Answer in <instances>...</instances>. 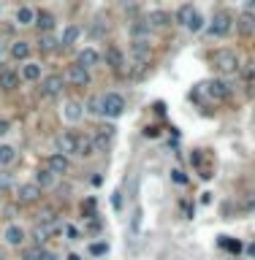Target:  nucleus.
I'll use <instances>...</instances> for the list:
<instances>
[{
  "mask_svg": "<svg viewBox=\"0 0 255 260\" xmlns=\"http://www.w3.org/2000/svg\"><path fill=\"white\" fill-rule=\"evenodd\" d=\"M9 57L11 60H22L25 63V60L30 57V41H14L9 46Z\"/></svg>",
  "mask_w": 255,
  "mask_h": 260,
  "instance_id": "obj_19",
  "label": "nucleus"
},
{
  "mask_svg": "<svg viewBox=\"0 0 255 260\" xmlns=\"http://www.w3.org/2000/svg\"><path fill=\"white\" fill-rule=\"evenodd\" d=\"M46 168L55 173V176H63V173H68V171H71L68 155H63V152H55V155H49V160H46Z\"/></svg>",
  "mask_w": 255,
  "mask_h": 260,
  "instance_id": "obj_8",
  "label": "nucleus"
},
{
  "mask_svg": "<svg viewBox=\"0 0 255 260\" xmlns=\"http://www.w3.org/2000/svg\"><path fill=\"white\" fill-rule=\"evenodd\" d=\"M150 33H152V28H150L147 19H136V22L131 25V36L133 38H150Z\"/></svg>",
  "mask_w": 255,
  "mask_h": 260,
  "instance_id": "obj_28",
  "label": "nucleus"
},
{
  "mask_svg": "<svg viewBox=\"0 0 255 260\" xmlns=\"http://www.w3.org/2000/svg\"><path fill=\"white\" fill-rule=\"evenodd\" d=\"M36 25H38V30H41V33H52V30H55V25H57V19H55L52 11H38V14H36Z\"/></svg>",
  "mask_w": 255,
  "mask_h": 260,
  "instance_id": "obj_21",
  "label": "nucleus"
},
{
  "mask_svg": "<svg viewBox=\"0 0 255 260\" xmlns=\"http://www.w3.org/2000/svg\"><path fill=\"white\" fill-rule=\"evenodd\" d=\"M38 49L41 52H55V49H60V38H55L52 33H41V38H38Z\"/></svg>",
  "mask_w": 255,
  "mask_h": 260,
  "instance_id": "obj_26",
  "label": "nucleus"
},
{
  "mask_svg": "<svg viewBox=\"0 0 255 260\" xmlns=\"http://www.w3.org/2000/svg\"><path fill=\"white\" fill-rule=\"evenodd\" d=\"M11 184H14V176H11L9 171H0V192L11 190Z\"/></svg>",
  "mask_w": 255,
  "mask_h": 260,
  "instance_id": "obj_34",
  "label": "nucleus"
},
{
  "mask_svg": "<svg viewBox=\"0 0 255 260\" xmlns=\"http://www.w3.org/2000/svg\"><path fill=\"white\" fill-rule=\"evenodd\" d=\"M142 219H144V211H142V206H136L133 214H131V236H139V233H142Z\"/></svg>",
  "mask_w": 255,
  "mask_h": 260,
  "instance_id": "obj_32",
  "label": "nucleus"
},
{
  "mask_svg": "<svg viewBox=\"0 0 255 260\" xmlns=\"http://www.w3.org/2000/svg\"><path fill=\"white\" fill-rule=\"evenodd\" d=\"M201 28H204V17L196 11V14H193V19L187 22V30H190V33H201Z\"/></svg>",
  "mask_w": 255,
  "mask_h": 260,
  "instance_id": "obj_33",
  "label": "nucleus"
},
{
  "mask_svg": "<svg viewBox=\"0 0 255 260\" xmlns=\"http://www.w3.org/2000/svg\"><path fill=\"white\" fill-rule=\"evenodd\" d=\"M17 160V149L11 144H0V165H11Z\"/></svg>",
  "mask_w": 255,
  "mask_h": 260,
  "instance_id": "obj_31",
  "label": "nucleus"
},
{
  "mask_svg": "<svg viewBox=\"0 0 255 260\" xmlns=\"http://www.w3.org/2000/svg\"><path fill=\"white\" fill-rule=\"evenodd\" d=\"M244 9H250V11H252V9H255V0H247V6H244Z\"/></svg>",
  "mask_w": 255,
  "mask_h": 260,
  "instance_id": "obj_40",
  "label": "nucleus"
},
{
  "mask_svg": "<svg viewBox=\"0 0 255 260\" xmlns=\"http://www.w3.org/2000/svg\"><path fill=\"white\" fill-rule=\"evenodd\" d=\"M36 184L41 190H49V187H55V184H57V176L49 168H38L36 171Z\"/></svg>",
  "mask_w": 255,
  "mask_h": 260,
  "instance_id": "obj_23",
  "label": "nucleus"
},
{
  "mask_svg": "<svg viewBox=\"0 0 255 260\" xmlns=\"http://www.w3.org/2000/svg\"><path fill=\"white\" fill-rule=\"evenodd\" d=\"M233 30V14L231 11H217V14H214V19L209 22V36L212 38H225L228 33Z\"/></svg>",
  "mask_w": 255,
  "mask_h": 260,
  "instance_id": "obj_2",
  "label": "nucleus"
},
{
  "mask_svg": "<svg viewBox=\"0 0 255 260\" xmlns=\"http://www.w3.org/2000/svg\"><path fill=\"white\" fill-rule=\"evenodd\" d=\"M41 195H44V190L38 187L36 182H25V184H19V190H17V198H19V203H36V201H41Z\"/></svg>",
  "mask_w": 255,
  "mask_h": 260,
  "instance_id": "obj_6",
  "label": "nucleus"
},
{
  "mask_svg": "<svg viewBox=\"0 0 255 260\" xmlns=\"http://www.w3.org/2000/svg\"><path fill=\"white\" fill-rule=\"evenodd\" d=\"M57 152H63V155H76V146H79V136H73L71 130H63L57 136Z\"/></svg>",
  "mask_w": 255,
  "mask_h": 260,
  "instance_id": "obj_9",
  "label": "nucleus"
},
{
  "mask_svg": "<svg viewBox=\"0 0 255 260\" xmlns=\"http://www.w3.org/2000/svg\"><path fill=\"white\" fill-rule=\"evenodd\" d=\"M212 65L223 73V76H231V73L239 71V57L233 49H217L212 55Z\"/></svg>",
  "mask_w": 255,
  "mask_h": 260,
  "instance_id": "obj_1",
  "label": "nucleus"
},
{
  "mask_svg": "<svg viewBox=\"0 0 255 260\" xmlns=\"http://www.w3.org/2000/svg\"><path fill=\"white\" fill-rule=\"evenodd\" d=\"M63 117L68 119V122H79V119L84 117V106L79 101H65L63 106Z\"/></svg>",
  "mask_w": 255,
  "mask_h": 260,
  "instance_id": "obj_15",
  "label": "nucleus"
},
{
  "mask_svg": "<svg viewBox=\"0 0 255 260\" xmlns=\"http://www.w3.org/2000/svg\"><path fill=\"white\" fill-rule=\"evenodd\" d=\"M90 71L84 68V65H79V63H73L65 68V84H71V87H90Z\"/></svg>",
  "mask_w": 255,
  "mask_h": 260,
  "instance_id": "obj_4",
  "label": "nucleus"
},
{
  "mask_svg": "<svg viewBox=\"0 0 255 260\" xmlns=\"http://www.w3.org/2000/svg\"><path fill=\"white\" fill-rule=\"evenodd\" d=\"M201 92H206V95L212 98V101H225L228 98V84L225 82H220V79H214V82H206V84H201Z\"/></svg>",
  "mask_w": 255,
  "mask_h": 260,
  "instance_id": "obj_7",
  "label": "nucleus"
},
{
  "mask_svg": "<svg viewBox=\"0 0 255 260\" xmlns=\"http://www.w3.org/2000/svg\"><path fill=\"white\" fill-rule=\"evenodd\" d=\"M193 14H196V6H193V3H185V6H179V9H177V14H174V22L182 25V28H187V22L193 19Z\"/></svg>",
  "mask_w": 255,
  "mask_h": 260,
  "instance_id": "obj_25",
  "label": "nucleus"
},
{
  "mask_svg": "<svg viewBox=\"0 0 255 260\" xmlns=\"http://www.w3.org/2000/svg\"><path fill=\"white\" fill-rule=\"evenodd\" d=\"M19 87V73L11 71V68H0V90L11 92Z\"/></svg>",
  "mask_w": 255,
  "mask_h": 260,
  "instance_id": "obj_13",
  "label": "nucleus"
},
{
  "mask_svg": "<svg viewBox=\"0 0 255 260\" xmlns=\"http://www.w3.org/2000/svg\"><path fill=\"white\" fill-rule=\"evenodd\" d=\"M106 65H109L111 71H122V65H125V55L117 49V46H109V49H106Z\"/></svg>",
  "mask_w": 255,
  "mask_h": 260,
  "instance_id": "obj_18",
  "label": "nucleus"
},
{
  "mask_svg": "<svg viewBox=\"0 0 255 260\" xmlns=\"http://www.w3.org/2000/svg\"><path fill=\"white\" fill-rule=\"evenodd\" d=\"M111 138H114V125H106L98 136H92V141H95V152H106V149H109Z\"/></svg>",
  "mask_w": 255,
  "mask_h": 260,
  "instance_id": "obj_16",
  "label": "nucleus"
},
{
  "mask_svg": "<svg viewBox=\"0 0 255 260\" xmlns=\"http://www.w3.org/2000/svg\"><path fill=\"white\" fill-rule=\"evenodd\" d=\"M79 65H84L87 71L90 68H95V65H100V52L98 49H92V46H87V49L79 52V60H76Z\"/></svg>",
  "mask_w": 255,
  "mask_h": 260,
  "instance_id": "obj_11",
  "label": "nucleus"
},
{
  "mask_svg": "<svg viewBox=\"0 0 255 260\" xmlns=\"http://www.w3.org/2000/svg\"><path fill=\"white\" fill-rule=\"evenodd\" d=\"M9 130H11V122H9V119H0V138H3Z\"/></svg>",
  "mask_w": 255,
  "mask_h": 260,
  "instance_id": "obj_38",
  "label": "nucleus"
},
{
  "mask_svg": "<svg viewBox=\"0 0 255 260\" xmlns=\"http://www.w3.org/2000/svg\"><path fill=\"white\" fill-rule=\"evenodd\" d=\"M3 238H6V244L9 246H22L25 244V228H19V225H9L3 233Z\"/></svg>",
  "mask_w": 255,
  "mask_h": 260,
  "instance_id": "obj_17",
  "label": "nucleus"
},
{
  "mask_svg": "<svg viewBox=\"0 0 255 260\" xmlns=\"http://www.w3.org/2000/svg\"><path fill=\"white\" fill-rule=\"evenodd\" d=\"M41 252H44V249H41L38 244L30 246V249H25V260H38V257H41Z\"/></svg>",
  "mask_w": 255,
  "mask_h": 260,
  "instance_id": "obj_35",
  "label": "nucleus"
},
{
  "mask_svg": "<svg viewBox=\"0 0 255 260\" xmlns=\"http://www.w3.org/2000/svg\"><path fill=\"white\" fill-rule=\"evenodd\" d=\"M38 260H55V255H52V252H41V257Z\"/></svg>",
  "mask_w": 255,
  "mask_h": 260,
  "instance_id": "obj_39",
  "label": "nucleus"
},
{
  "mask_svg": "<svg viewBox=\"0 0 255 260\" xmlns=\"http://www.w3.org/2000/svg\"><path fill=\"white\" fill-rule=\"evenodd\" d=\"M38 225L46 230H52L57 225V211L55 209H41V214H38Z\"/></svg>",
  "mask_w": 255,
  "mask_h": 260,
  "instance_id": "obj_29",
  "label": "nucleus"
},
{
  "mask_svg": "<svg viewBox=\"0 0 255 260\" xmlns=\"http://www.w3.org/2000/svg\"><path fill=\"white\" fill-rule=\"evenodd\" d=\"M106 249H109V244H92V246H90V252H92V255H103Z\"/></svg>",
  "mask_w": 255,
  "mask_h": 260,
  "instance_id": "obj_36",
  "label": "nucleus"
},
{
  "mask_svg": "<svg viewBox=\"0 0 255 260\" xmlns=\"http://www.w3.org/2000/svg\"><path fill=\"white\" fill-rule=\"evenodd\" d=\"M3 52H6V46H3V44H0V55H3Z\"/></svg>",
  "mask_w": 255,
  "mask_h": 260,
  "instance_id": "obj_41",
  "label": "nucleus"
},
{
  "mask_svg": "<svg viewBox=\"0 0 255 260\" xmlns=\"http://www.w3.org/2000/svg\"><path fill=\"white\" fill-rule=\"evenodd\" d=\"M131 52L136 60H150V38H133Z\"/></svg>",
  "mask_w": 255,
  "mask_h": 260,
  "instance_id": "obj_22",
  "label": "nucleus"
},
{
  "mask_svg": "<svg viewBox=\"0 0 255 260\" xmlns=\"http://www.w3.org/2000/svg\"><path fill=\"white\" fill-rule=\"evenodd\" d=\"M171 179H174V182H177V184H185V182H187L182 171H171Z\"/></svg>",
  "mask_w": 255,
  "mask_h": 260,
  "instance_id": "obj_37",
  "label": "nucleus"
},
{
  "mask_svg": "<svg viewBox=\"0 0 255 260\" xmlns=\"http://www.w3.org/2000/svg\"><path fill=\"white\" fill-rule=\"evenodd\" d=\"M65 87V76L63 73H49L41 79V98H57Z\"/></svg>",
  "mask_w": 255,
  "mask_h": 260,
  "instance_id": "obj_5",
  "label": "nucleus"
},
{
  "mask_svg": "<svg viewBox=\"0 0 255 260\" xmlns=\"http://www.w3.org/2000/svg\"><path fill=\"white\" fill-rule=\"evenodd\" d=\"M22 79H25V82H38V79H41V63L25 60V65H22Z\"/></svg>",
  "mask_w": 255,
  "mask_h": 260,
  "instance_id": "obj_24",
  "label": "nucleus"
},
{
  "mask_svg": "<svg viewBox=\"0 0 255 260\" xmlns=\"http://www.w3.org/2000/svg\"><path fill=\"white\" fill-rule=\"evenodd\" d=\"M36 9H30V6H19L17 9V25L19 28H33L36 25Z\"/></svg>",
  "mask_w": 255,
  "mask_h": 260,
  "instance_id": "obj_14",
  "label": "nucleus"
},
{
  "mask_svg": "<svg viewBox=\"0 0 255 260\" xmlns=\"http://www.w3.org/2000/svg\"><path fill=\"white\" fill-rule=\"evenodd\" d=\"M76 155L79 157H92V155H95V141H92V136H82V138H79Z\"/></svg>",
  "mask_w": 255,
  "mask_h": 260,
  "instance_id": "obj_27",
  "label": "nucleus"
},
{
  "mask_svg": "<svg viewBox=\"0 0 255 260\" xmlns=\"http://www.w3.org/2000/svg\"><path fill=\"white\" fill-rule=\"evenodd\" d=\"M236 33H239V36H252V33H255V11L244 9L236 17Z\"/></svg>",
  "mask_w": 255,
  "mask_h": 260,
  "instance_id": "obj_10",
  "label": "nucleus"
},
{
  "mask_svg": "<svg viewBox=\"0 0 255 260\" xmlns=\"http://www.w3.org/2000/svg\"><path fill=\"white\" fill-rule=\"evenodd\" d=\"M100 101H103V117H122L125 111V98L119 95V92H106V95H100Z\"/></svg>",
  "mask_w": 255,
  "mask_h": 260,
  "instance_id": "obj_3",
  "label": "nucleus"
},
{
  "mask_svg": "<svg viewBox=\"0 0 255 260\" xmlns=\"http://www.w3.org/2000/svg\"><path fill=\"white\" fill-rule=\"evenodd\" d=\"M147 22H150L152 30H163L171 25V14L169 11H150V14H147Z\"/></svg>",
  "mask_w": 255,
  "mask_h": 260,
  "instance_id": "obj_12",
  "label": "nucleus"
},
{
  "mask_svg": "<svg viewBox=\"0 0 255 260\" xmlns=\"http://www.w3.org/2000/svg\"><path fill=\"white\" fill-rule=\"evenodd\" d=\"M82 36V28L79 25H65L63 28V36H60V46H73Z\"/></svg>",
  "mask_w": 255,
  "mask_h": 260,
  "instance_id": "obj_20",
  "label": "nucleus"
},
{
  "mask_svg": "<svg viewBox=\"0 0 255 260\" xmlns=\"http://www.w3.org/2000/svg\"><path fill=\"white\" fill-rule=\"evenodd\" d=\"M84 111L90 117H103V101H100V95H92L90 101L84 103Z\"/></svg>",
  "mask_w": 255,
  "mask_h": 260,
  "instance_id": "obj_30",
  "label": "nucleus"
}]
</instances>
